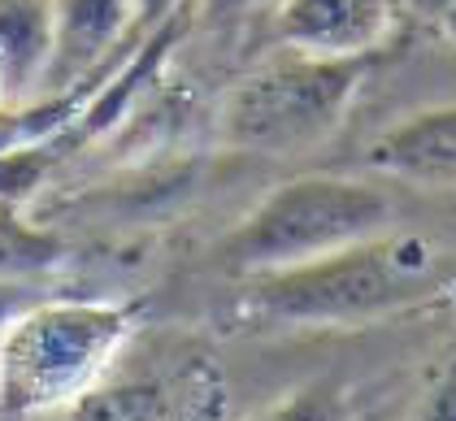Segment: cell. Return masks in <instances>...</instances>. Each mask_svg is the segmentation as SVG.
I'll return each mask as SVG.
<instances>
[{
    "instance_id": "obj_1",
    "label": "cell",
    "mask_w": 456,
    "mask_h": 421,
    "mask_svg": "<svg viewBox=\"0 0 456 421\" xmlns=\"http://www.w3.org/2000/svg\"><path fill=\"white\" fill-rule=\"evenodd\" d=\"M444 282L435 247L418 235H395V226L317 261L252 274L240 309L256 321L282 326H330L370 321L426 300Z\"/></svg>"
},
{
    "instance_id": "obj_2",
    "label": "cell",
    "mask_w": 456,
    "mask_h": 421,
    "mask_svg": "<svg viewBox=\"0 0 456 421\" xmlns=\"http://www.w3.org/2000/svg\"><path fill=\"white\" fill-rule=\"evenodd\" d=\"M126 335L122 304L53 300L13 313L0 330V413H74L105 383Z\"/></svg>"
},
{
    "instance_id": "obj_3",
    "label": "cell",
    "mask_w": 456,
    "mask_h": 421,
    "mask_svg": "<svg viewBox=\"0 0 456 421\" xmlns=\"http://www.w3.org/2000/svg\"><path fill=\"white\" fill-rule=\"evenodd\" d=\"M395 226V209L365 178L314 174L274 187L222 239V261L235 274H274L326 252L374 239Z\"/></svg>"
},
{
    "instance_id": "obj_4",
    "label": "cell",
    "mask_w": 456,
    "mask_h": 421,
    "mask_svg": "<svg viewBox=\"0 0 456 421\" xmlns=\"http://www.w3.org/2000/svg\"><path fill=\"white\" fill-rule=\"evenodd\" d=\"M365 83V57L291 53L252 70L222 101L217 135L231 148L300 157L330 140Z\"/></svg>"
},
{
    "instance_id": "obj_5",
    "label": "cell",
    "mask_w": 456,
    "mask_h": 421,
    "mask_svg": "<svg viewBox=\"0 0 456 421\" xmlns=\"http://www.w3.org/2000/svg\"><path fill=\"white\" fill-rule=\"evenodd\" d=\"M400 0H282L279 39L309 57H370L395 31Z\"/></svg>"
},
{
    "instance_id": "obj_6",
    "label": "cell",
    "mask_w": 456,
    "mask_h": 421,
    "mask_svg": "<svg viewBox=\"0 0 456 421\" xmlns=\"http://www.w3.org/2000/svg\"><path fill=\"white\" fill-rule=\"evenodd\" d=\"M126 31H143L140 0H57V39L44 92L78 87L87 74L118 57Z\"/></svg>"
},
{
    "instance_id": "obj_7",
    "label": "cell",
    "mask_w": 456,
    "mask_h": 421,
    "mask_svg": "<svg viewBox=\"0 0 456 421\" xmlns=\"http://www.w3.org/2000/svg\"><path fill=\"white\" fill-rule=\"evenodd\" d=\"M365 166L379 174L421 178V182H452L456 178V105L421 109L387 126L370 143Z\"/></svg>"
},
{
    "instance_id": "obj_8",
    "label": "cell",
    "mask_w": 456,
    "mask_h": 421,
    "mask_svg": "<svg viewBox=\"0 0 456 421\" xmlns=\"http://www.w3.org/2000/svg\"><path fill=\"white\" fill-rule=\"evenodd\" d=\"M57 39V0H0V78L13 101L44 96Z\"/></svg>"
},
{
    "instance_id": "obj_9",
    "label": "cell",
    "mask_w": 456,
    "mask_h": 421,
    "mask_svg": "<svg viewBox=\"0 0 456 421\" xmlns=\"http://www.w3.org/2000/svg\"><path fill=\"white\" fill-rule=\"evenodd\" d=\"M426 413L430 417H456V365L435 383V395L426 400Z\"/></svg>"
},
{
    "instance_id": "obj_10",
    "label": "cell",
    "mask_w": 456,
    "mask_h": 421,
    "mask_svg": "<svg viewBox=\"0 0 456 421\" xmlns=\"http://www.w3.org/2000/svg\"><path fill=\"white\" fill-rule=\"evenodd\" d=\"M175 9H178V0H140V27L143 31H152V27L170 22Z\"/></svg>"
},
{
    "instance_id": "obj_11",
    "label": "cell",
    "mask_w": 456,
    "mask_h": 421,
    "mask_svg": "<svg viewBox=\"0 0 456 421\" xmlns=\"http://www.w3.org/2000/svg\"><path fill=\"white\" fill-rule=\"evenodd\" d=\"M452 4L456 0H400V9H409L413 18H421V22H439Z\"/></svg>"
},
{
    "instance_id": "obj_12",
    "label": "cell",
    "mask_w": 456,
    "mask_h": 421,
    "mask_svg": "<svg viewBox=\"0 0 456 421\" xmlns=\"http://www.w3.org/2000/svg\"><path fill=\"white\" fill-rule=\"evenodd\" d=\"M248 4L252 0H205V13H209L213 22H231V18L248 13Z\"/></svg>"
},
{
    "instance_id": "obj_13",
    "label": "cell",
    "mask_w": 456,
    "mask_h": 421,
    "mask_svg": "<svg viewBox=\"0 0 456 421\" xmlns=\"http://www.w3.org/2000/svg\"><path fill=\"white\" fill-rule=\"evenodd\" d=\"M435 27H439V31H444V36L456 44V4L448 9V13H444V18H439V22H435Z\"/></svg>"
},
{
    "instance_id": "obj_14",
    "label": "cell",
    "mask_w": 456,
    "mask_h": 421,
    "mask_svg": "<svg viewBox=\"0 0 456 421\" xmlns=\"http://www.w3.org/2000/svg\"><path fill=\"white\" fill-rule=\"evenodd\" d=\"M9 105V92H4V78H0V109Z\"/></svg>"
}]
</instances>
